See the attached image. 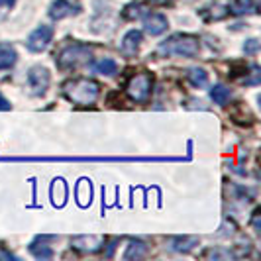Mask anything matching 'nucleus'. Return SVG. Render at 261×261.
<instances>
[{"label": "nucleus", "mask_w": 261, "mask_h": 261, "mask_svg": "<svg viewBox=\"0 0 261 261\" xmlns=\"http://www.w3.org/2000/svg\"><path fill=\"white\" fill-rule=\"evenodd\" d=\"M14 2H16V0H0V10H2V12L10 10L14 6Z\"/></svg>", "instance_id": "21"}, {"label": "nucleus", "mask_w": 261, "mask_h": 261, "mask_svg": "<svg viewBox=\"0 0 261 261\" xmlns=\"http://www.w3.org/2000/svg\"><path fill=\"white\" fill-rule=\"evenodd\" d=\"M198 238H195V236H185V238H175V240H171V249H175V251H183V253H187V251H191V249L195 248V246H198Z\"/></svg>", "instance_id": "15"}, {"label": "nucleus", "mask_w": 261, "mask_h": 261, "mask_svg": "<svg viewBox=\"0 0 261 261\" xmlns=\"http://www.w3.org/2000/svg\"><path fill=\"white\" fill-rule=\"evenodd\" d=\"M49 83H51V77H49V71L45 67L36 65L28 71V85L32 89V94L43 96L49 89Z\"/></svg>", "instance_id": "5"}, {"label": "nucleus", "mask_w": 261, "mask_h": 261, "mask_svg": "<svg viewBox=\"0 0 261 261\" xmlns=\"http://www.w3.org/2000/svg\"><path fill=\"white\" fill-rule=\"evenodd\" d=\"M244 51L249 53V55H253V53L259 51V39H255V38L248 39V41L244 43Z\"/></svg>", "instance_id": "19"}, {"label": "nucleus", "mask_w": 261, "mask_h": 261, "mask_svg": "<svg viewBox=\"0 0 261 261\" xmlns=\"http://www.w3.org/2000/svg\"><path fill=\"white\" fill-rule=\"evenodd\" d=\"M147 251H149V246L142 240H136V242H130V246L124 253V259H142L147 255Z\"/></svg>", "instance_id": "13"}, {"label": "nucleus", "mask_w": 261, "mask_h": 261, "mask_svg": "<svg viewBox=\"0 0 261 261\" xmlns=\"http://www.w3.org/2000/svg\"><path fill=\"white\" fill-rule=\"evenodd\" d=\"M151 89H153V77L151 73H138L128 81L126 85V92L134 102H145L151 94Z\"/></svg>", "instance_id": "4"}, {"label": "nucleus", "mask_w": 261, "mask_h": 261, "mask_svg": "<svg viewBox=\"0 0 261 261\" xmlns=\"http://www.w3.org/2000/svg\"><path fill=\"white\" fill-rule=\"evenodd\" d=\"M255 12V2L253 0H232L230 4V14L234 16H244V14Z\"/></svg>", "instance_id": "16"}, {"label": "nucleus", "mask_w": 261, "mask_h": 261, "mask_svg": "<svg viewBox=\"0 0 261 261\" xmlns=\"http://www.w3.org/2000/svg\"><path fill=\"white\" fill-rule=\"evenodd\" d=\"M63 94L79 106H91L100 94V85L92 79H71L63 85Z\"/></svg>", "instance_id": "1"}, {"label": "nucleus", "mask_w": 261, "mask_h": 261, "mask_svg": "<svg viewBox=\"0 0 261 261\" xmlns=\"http://www.w3.org/2000/svg\"><path fill=\"white\" fill-rule=\"evenodd\" d=\"M94 71H96V73H100V75H106V77H112V75H116L118 65H116V61H114V59L102 57V59L94 65Z\"/></svg>", "instance_id": "17"}, {"label": "nucleus", "mask_w": 261, "mask_h": 261, "mask_svg": "<svg viewBox=\"0 0 261 261\" xmlns=\"http://www.w3.org/2000/svg\"><path fill=\"white\" fill-rule=\"evenodd\" d=\"M53 39V28L47 26V24H43V26L36 28L26 39V45L30 51L34 53H41L47 49V45L51 43Z\"/></svg>", "instance_id": "6"}, {"label": "nucleus", "mask_w": 261, "mask_h": 261, "mask_svg": "<svg viewBox=\"0 0 261 261\" xmlns=\"http://www.w3.org/2000/svg\"><path fill=\"white\" fill-rule=\"evenodd\" d=\"M30 251H32V255L38 257V259H51L53 257V249L49 248V246H45V244L39 246L38 242H32V244H30Z\"/></svg>", "instance_id": "18"}, {"label": "nucleus", "mask_w": 261, "mask_h": 261, "mask_svg": "<svg viewBox=\"0 0 261 261\" xmlns=\"http://www.w3.org/2000/svg\"><path fill=\"white\" fill-rule=\"evenodd\" d=\"M79 12V6H73L69 0H53L49 6V16L53 20H63L67 16H73Z\"/></svg>", "instance_id": "10"}, {"label": "nucleus", "mask_w": 261, "mask_h": 261, "mask_svg": "<svg viewBox=\"0 0 261 261\" xmlns=\"http://www.w3.org/2000/svg\"><path fill=\"white\" fill-rule=\"evenodd\" d=\"M144 28L149 36H159L169 28V20L159 12H147L144 16Z\"/></svg>", "instance_id": "8"}, {"label": "nucleus", "mask_w": 261, "mask_h": 261, "mask_svg": "<svg viewBox=\"0 0 261 261\" xmlns=\"http://www.w3.org/2000/svg\"><path fill=\"white\" fill-rule=\"evenodd\" d=\"M187 79H189V83L196 87V89H204L206 85H208V73L202 69V67H193V69H189L187 71Z\"/></svg>", "instance_id": "12"}, {"label": "nucleus", "mask_w": 261, "mask_h": 261, "mask_svg": "<svg viewBox=\"0 0 261 261\" xmlns=\"http://www.w3.org/2000/svg\"><path fill=\"white\" fill-rule=\"evenodd\" d=\"M200 49V43L196 36L191 34H175L167 38L165 41L159 43L157 53L163 55V57H169V55H179V57H195L198 55Z\"/></svg>", "instance_id": "2"}, {"label": "nucleus", "mask_w": 261, "mask_h": 261, "mask_svg": "<svg viewBox=\"0 0 261 261\" xmlns=\"http://www.w3.org/2000/svg\"><path fill=\"white\" fill-rule=\"evenodd\" d=\"M0 110H10V102L2 96V92H0Z\"/></svg>", "instance_id": "22"}, {"label": "nucleus", "mask_w": 261, "mask_h": 261, "mask_svg": "<svg viewBox=\"0 0 261 261\" xmlns=\"http://www.w3.org/2000/svg\"><path fill=\"white\" fill-rule=\"evenodd\" d=\"M18 61V53L10 43H0V71L10 69Z\"/></svg>", "instance_id": "11"}, {"label": "nucleus", "mask_w": 261, "mask_h": 261, "mask_svg": "<svg viewBox=\"0 0 261 261\" xmlns=\"http://www.w3.org/2000/svg\"><path fill=\"white\" fill-rule=\"evenodd\" d=\"M102 244H105V238L102 236H75V238H71V246L73 249H77V251H83V253H94V251H98V249L102 248Z\"/></svg>", "instance_id": "7"}, {"label": "nucleus", "mask_w": 261, "mask_h": 261, "mask_svg": "<svg viewBox=\"0 0 261 261\" xmlns=\"http://www.w3.org/2000/svg\"><path fill=\"white\" fill-rule=\"evenodd\" d=\"M140 45H142V32L140 30H130L120 43V51L124 57H134L140 49Z\"/></svg>", "instance_id": "9"}, {"label": "nucleus", "mask_w": 261, "mask_h": 261, "mask_svg": "<svg viewBox=\"0 0 261 261\" xmlns=\"http://www.w3.org/2000/svg\"><path fill=\"white\" fill-rule=\"evenodd\" d=\"M92 49L83 43H71L63 51L57 55V65L59 69H75V67L89 63L91 61Z\"/></svg>", "instance_id": "3"}, {"label": "nucleus", "mask_w": 261, "mask_h": 261, "mask_svg": "<svg viewBox=\"0 0 261 261\" xmlns=\"http://www.w3.org/2000/svg\"><path fill=\"white\" fill-rule=\"evenodd\" d=\"M259 83V67L251 69V79H246V85H257Z\"/></svg>", "instance_id": "20"}, {"label": "nucleus", "mask_w": 261, "mask_h": 261, "mask_svg": "<svg viewBox=\"0 0 261 261\" xmlns=\"http://www.w3.org/2000/svg\"><path fill=\"white\" fill-rule=\"evenodd\" d=\"M210 98L214 100V105L226 106L230 102V98H232V91L228 87H224V85H214L210 89Z\"/></svg>", "instance_id": "14"}]
</instances>
